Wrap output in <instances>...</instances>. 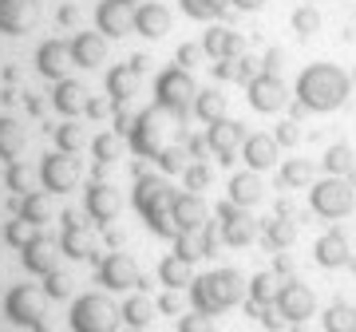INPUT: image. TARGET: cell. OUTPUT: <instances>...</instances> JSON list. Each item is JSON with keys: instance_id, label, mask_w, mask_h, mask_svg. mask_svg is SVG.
Returning a JSON list of instances; mask_svg holds the SVG:
<instances>
[{"instance_id": "obj_17", "label": "cell", "mask_w": 356, "mask_h": 332, "mask_svg": "<svg viewBox=\"0 0 356 332\" xmlns=\"http://www.w3.org/2000/svg\"><path fill=\"white\" fill-rule=\"evenodd\" d=\"M277 154H281V142L273 139V135H245V142H242V158H245V166L250 170H273L277 166Z\"/></svg>"}, {"instance_id": "obj_3", "label": "cell", "mask_w": 356, "mask_h": 332, "mask_svg": "<svg viewBox=\"0 0 356 332\" xmlns=\"http://www.w3.org/2000/svg\"><path fill=\"white\" fill-rule=\"evenodd\" d=\"M194 95H198V79L194 72L178 64H166L159 76H154V107L163 111L166 119H175V127H182L194 111Z\"/></svg>"}, {"instance_id": "obj_42", "label": "cell", "mask_w": 356, "mask_h": 332, "mask_svg": "<svg viewBox=\"0 0 356 332\" xmlns=\"http://www.w3.org/2000/svg\"><path fill=\"white\" fill-rule=\"evenodd\" d=\"M127 332H143V329H127Z\"/></svg>"}, {"instance_id": "obj_37", "label": "cell", "mask_w": 356, "mask_h": 332, "mask_svg": "<svg viewBox=\"0 0 356 332\" xmlns=\"http://www.w3.org/2000/svg\"><path fill=\"white\" fill-rule=\"evenodd\" d=\"M273 273H257L250 281V301H273Z\"/></svg>"}, {"instance_id": "obj_19", "label": "cell", "mask_w": 356, "mask_h": 332, "mask_svg": "<svg viewBox=\"0 0 356 332\" xmlns=\"http://www.w3.org/2000/svg\"><path fill=\"white\" fill-rule=\"evenodd\" d=\"M24 151H28L24 123L16 115H0V158H4V163H16Z\"/></svg>"}, {"instance_id": "obj_9", "label": "cell", "mask_w": 356, "mask_h": 332, "mask_svg": "<svg viewBox=\"0 0 356 332\" xmlns=\"http://www.w3.org/2000/svg\"><path fill=\"white\" fill-rule=\"evenodd\" d=\"M99 285L107 293H139L143 289L139 261L131 254H107L99 261Z\"/></svg>"}, {"instance_id": "obj_14", "label": "cell", "mask_w": 356, "mask_h": 332, "mask_svg": "<svg viewBox=\"0 0 356 332\" xmlns=\"http://www.w3.org/2000/svg\"><path fill=\"white\" fill-rule=\"evenodd\" d=\"M170 222H175L178 233H198L210 226V210H206L202 194H175V202H170Z\"/></svg>"}, {"instance_id": "obj_41", "label": "cell", "mask_w": 356, "mask_h": 332, "mask_svg": "<svg viewBox=\"0 0 356 332\" xmlns=\"http://www.w3.org/2000/svg\"><path fill=\"white\" fill-rule=\"evenodd\" d=\"M261 64H266V72H277V67H281V48H269Z\"/></svg>"}, {"instance_id": "obj_10", "label": "cell", "mask_w": 356, "mask_h": 332, "mask_svg": "<svg viewBox=\"0 0 356 332\" xmlns=\"http://www.w3.org/2000/svg\"><path fill=\"white\" fill-rule=\"evenodd\" d=\"M245 95H250V107L261 111V115H277L281 107L289 103V88H285V79L277 72H261L257 79H250Z\"/></svg>"}, {"instance_id": "obj_1", "label": "cell", "mask_w": 356, "mask_h": 332, "mask_svg": "<svg viewBox=\"0 0 356 332\" xmlns=\"http://www.w3.org/2000/svg\"><path fill=\"white\" fill-rule=\"evenodd\" d=\"M353 91V76L337 64H309L297 76V103L305 111H337Z\"/></svg>"}, {"instance_id": "obj_36", "label": "cell", "mask_w": 356, "mask_h": 332, "mask_svg": "<svg viewBox=\"0 0 356 332\" xmlns=\"http://www.w3.org/2000/svg\"><path fill=\"white\" fill-rule=\"evenodd\" d=\"M175 332H218V329H214V317H206V313H186V317H178Z\"/></svg>"}, {"instance_id": "obj_4", "label": "cell", "mask_w": 356, "mask_h": 332, "mask_svg": "<svg viewBox=\"0 0 356 332\" xmlns=\"http://www.w3.org/2000/svg\"><path fill=\"white\" fill-rule=\"evenodd\" d=\"M123 317L107 293H79L67 308V329L72 332H119Z\"/></svg>"}, {"instance_id": "obj_23", "label": "cell", "mask_w": 356, "mask_h": 332, "mask_svg": "<svg viewBox=\"0 0 356 332\" xmlns=\"http://www.w3.org/2000/svg\"><path fill=\"white\" fill-rule=\"evenodd\" d=\"M191 115H198L206 127H210V123H218V119H226V95H222V88H198Z\"/></svg>"}, {"instance_id": "obj_35", "label": "cell", "mask_w": 356, "mask_h": 332, "mask_svg": "<svg viewBox=\"0 0 356 332\" xmlns=\"http://www.w3.org/2000/svg\"><path fill=\"white\" fill-rule=\"evenodd\" d=\"M317 28H321V13L313 4H301V8L293 13V32H297V36H313Z\"/></svg>"}, {"instance_id": "obj_31", "label": "cell", "mask_w": 356, "mask_h": 332, "mask_svg": "<svg viewBox=\"0 0 356 332\" xmlns=\"http://www.w3.org/2000/svg\"><path fill=\"white\" fill-rule=\"evenodd\" d=\"M309 179H313V163H305V158H285L281 163V182L285 186H305Z\"/></svg>"}, {"instance_id": "obj_28", "label": "cell", "mask_w": 356, "mask_h": 332, "mask_svg": "<svg viewBox=\"0 0 356 332\" xmlns=\"http://www.w3.org/2000/svg\"><path fill=\"white\" fill-rule=\"evenodd\" d=\"M325 332H356V305L348 301H337V305L325 308Z\"/></svg>"}, {"instance_id": "obj_5", "label": "cell", "mask_w": 356, "mask_h": 332, "mask_svg": "<svg viewBox=\"0 0 356 332\" xmlns=\"http://www.w3.org/2000/svg\"><path fill=\"white\" fill-rule=\"evenodd\" d=\"M36 179H40V190L48 198H64V194H72L79 186V163L72 154L48 151L36 163Z\"/></svg>"}, {"instance_id": "obj_6", "label": "cell", "mask_w": 356, "mask_h": 332, "mask_svg": "<svg viewBox=\"0 0 356 332\" xmlns=\"http://www.w3.org/2000/svg\"><path fill=\"white\" fill-rule=\"evenodd\" d=\"M4 317L16 329L44 332V293H40L36 285H8V293H4Z\"/></svg>"}, {"instance_id": "obj_13", "label": "cell", "mask_w": 356, "mask_h": 332, "mask_svg": "<svg viewBox=\"0 0 356 332\" xmlns=\"http://www.w3.org/2000/svg\"><path fill=\"white\" fill-rule=\"evenodd\" d=\"M245 135L250 131L238 123V119H218V123H210L206 127V147L218 154V163H234V154H238V147L245 142Z\"/></svg>"}, {"instance_id": "obj_26", "label": "cell", "mask_w": 356, "mask_h": 332, "mask_svg": "<svg viewBox=\"0 0 356 332\" xmlns=\"http://www.w3.org/2000/svg\"><path fill=\"white\" fill-rule=\"evenodd\" d=\"M261 238H266L269 249H289L293 238H297V226H293L289 217H269L266 226H261Z\"/></svg>"}, {"instance_id": "obj_12", "label": "cell", "mask_w": 356, "mask_h": 332, "mask_svg": "<svg viewBox=\"0 0 356 332\" xmlns=\"http://www.w3.org/2000/svg\"><path fill=\"white\" fill-rule=\"evenodd\" d=\"M123 210V194L115 190L111 182H88L83 190V214L95 222V226H111Z\"/></svg>"}, {"instance_id": "obj_30", "label": "cell", "mask_w": 356, "mask_h": 332, "mask_svg": "<svg viewBox=\"0 0 356 332\" xmlns=\"http://www.w3.org/2000/svg\"><path fill=\"white\" fill-rule=\"evenodd\" d=\"M170 242H175V257H182V261H202L206 257V245H202V230L198 233H175V238H170Z\"/></svg>"}, {"instance_id": "obj_38", "label": "cell", "mask_w": 356, "mask_h": 332, "mask_svg": "<svg viewBox=\"0 0 356 332\" xmlns=\"http://www.w3.org/2000/svg\"><path fill=\"white\" fill-rule=\"evenodd\" d=\"M261 72H257V60H250V56H238V64H234V79L238 83H250V79H257Z\"/></svg>"}, {"instance_id": "obj_7", "label": "cell", "mask_w": 356, "mask_h": 332, "mask_svg": "<svg viewBox=\"0 0 356 332\" xmlns=\"http://www.w3.org/2000/svg\"><path fill=\"white\" fill-rule=\"evenodd\" d=\"M309 202H313V210H317L321 217H348L356 210V190L348 179H337V174H329V179H321L313 190H309Z\"/></svg>"}, {"instance_id": "obj_43", "label": "cell", "mask_w": 356, "mask_h": 332, "mask_svg": "<svg viewBox=\"0 0 356 332\" xmlns=\"http://www.w3.org/2000/svg\"><path fill=\"white\" fill-rule=\"evenodd\" d=\"M353 83H356V72H353Z\"/></svg>"}, {"instance_id": "obj_20", "label": "cell", "mask_w": 356, "mask_h": 332, "mask_svg": "<svg viewBox=\"0 0 356 332\" xmlns=\"http://www.w3.org/2000/svg\"><path fill=\"white\" fill-rule=\"evenodd\" d=\"M226 190H229V202H234V206L250 210V206L261 202V190H266V186H261V179H257V170H242V174H234V179H229Z\"/></svg>"}, {"instance_id": "obj_18", "label": "cell", "mask_w": 356, "mask_h": 332, "mask_svg": "<svg viewBox=\"0 0 356 332\" xmlns=\"http://www.w3.org/2000/svg\"><path fill=\"white\" fill-rule=\"evenodd\" d=\"M317 265L325 269H344V265H353V249H348V238H344L341 230H332V233H321L317 238Z\"/></svg>"}, {"instance_id": "obj_29", "label": "cell", "mask_w": 356, "mask_h": 332, "mask_svg": "<svg viewBox=\"0 0 356 332\" xmlns=\"http://www.w3.org/2000/svg\"><path fill=\"white\" fill-rule=\"evenodd\" d=\"M178 8H182V16L210 24V20H218V16L229 8V0H178Z\"/></svg>"}, {"instance_id": "obj_39", "label": "cell", "mask_w": 356, "mask_h": 332, "mask_svg": "<svg viewBox=\"0 0 356 332\" xmlns=\"http://www.w3.org/2000/svg\"><path fill=\"white\" fill-rule=\"evenodd\" d=\"M273 139H277L281 147H293V142L301 139V127H297V123H277V131H273Z\"/></svg>"}, {"instance_id": "obj_27", "label": "cell", "mask_w": 356, "mask_h": 332, "mask_svg": "<svg viewBox=\"0 0 356 332\" xmlns=\"http://www.w3.org/2000/svg\"><path fill=\"white\" fill-rule=\"evenodd\" d=\"M154 166L163 170V179H166V174H182V170L191 166V154H186L182 142H166L163 151L154 154Z\"/></svg>"}, {"instance_id": "obj_22", "label": "cell", "mask_w": 356, "mask_h": 332, "mask_svg": "<svg viewBox=\"0 0 356 332\" xmlns=\"http://www.w3.org/2000/svg\"><path fill=\"white\" fill-rule=\"evenodd\" d=\"M194 273H191V261H182V257L166 254L163 261H159V285H166L170 293H178V289H191Z\"/></svg>"}, {"instance_id": "obj_40", "label": "cell", "mask_w": 356, "mask_h": 332, "mask_svg": "<svg viewBox=\"0 0 356 332\" xmlns=\"http://www.w3.org/2000/svg\"><path fill=\"white\" fill-rule=\"evenodd\" d=\"M266 0H229V8H238V13H257Z\"/></svg>"}, {"instance_id": "obj_32", "label": "cell", "mask_w": 356, "mask_h": 332, "mask_svg": "<svg viewBox=\"0 0 356 332\" xmlns=\"http://www.w3.org/2000/svg\"><path fill=\"white\" fill-rule=\"evenodd\" d=\"M175 64L186 67V72H194V67L206 64V48L198 44V40H186V44H178L175 48Z\"/></svg>"}, {"instance_id": "obj_25", "label": "cell", "mask_w": 356, "mask_h": 332, "mask_svg": "<svg viewBox=\"0 0 356 332\" xmlns=\"http://www.w3.org/2000/svg\"><path fill=\"white\" fill-rule=\"evenodd\" d=\"M321 163H325V170H329V174H337V179H348V174L356 170V154H353V147H348V142H332Z\"/></svg>"}, {"instance_id": "obj_33", "label": "cell", "mask_w": 356, "mask_h": 332, "mask_svg": "<svg viewBox=\"0 0 356 332\" xmlns=\"http://www.w3.org/2000/svg\"><path fill=\"white\" fill-rule=\"evenodd\" d=\"M210 179H214V174H210V166L206 163H191L186 170H182V186H186V194H202L206 186H210Z\"/></svg>"}, {"instance_id": "obj_11", "label": "cell", "mask_w": 356, "mask_h": 332, "mask_svg": "<svg viewBox=\"0 0 356 332\" xmlns=\"http://www.w3.org/2000/svg\"><path fill=\"white\" fill-rule=\"evenodd\" d=\"M273 305H277V313L285 317V324H305V320L317 313V297H313L309 285L285 281L277 289V297H273Z\"/></svg>"}, {"instance_id": "obj_15", "label": "cell", "mask_w": 356, "mask_h": 332, "mask_svg": "<svg viewBox=\"0 0 356 332\" xmlns=\"http://www.w3.org/2000/svg\"><path fill=\"white\" fill-rule=\"evenodd\" d=\"M20 254V261H24L28 273H36V277H44V273H51V269H60V249H56V242H51L44 230L32 233V242L24 245V249H16Z\"/></svg>"}, {"instance_id": "obj_16", "label": "cell", "mask_w": 356, "mask_h": 332, "mask_svg": "<svg viewBox=\"0 0 356 332\" xmlns=\"http://www.w3.org/2000/svg\"><path fill=\"white\" fill-rule=\"evenodd\" d=\"M198 44L206 48V60H238V56L245 51V40L226 24H210Z\"/></svg>"}, {"instance_id": "obj_2", "label": "cell", "mask_w": 356, "mask_h": 332, "mask_svg": "<svg viewBox=\"0 0 356 332\" xmlns=\"http://www.w3.org/2000/svg\"><path fill=\"white\" fill-rule=\"evenodd\" d=\"M250 297V285L238 269H214V273H202L191 281V305L194 313H206V317H218L226 308L242 305Z\"/></svg>"}, {"instance_id": "obj_8", "label": "cell", "mask_w": 356, "mask_h": 332, "mask_svg": "<svg viewBox=\"0 0 356 332\" xmlns=\"http://www.w3.org/2000/svg\"><path fill=\"white\" fill-rule=\"evenodd\" d=\"M170 202H175V190L163 174H139L131 186V206L143 214V222L154 214H170Z\"/></svg>"}, {"instance_id": "obj_34", "label": "cell", "mask_w": 356, "mask_h": 332, "mask_svg": "<svg viewBox=\"0 0 356 332\" xmlns=\"http://www.w3.org/2000/svg\"><path fill=\"white\" fill-rule=\"evenodd\" d=\"M32 226H28L24 217H13V222H4V245H13V249H24L32 242Z\"/></svg>"}, {"instance_id": "obj_24", "label": "cell", "mask_w": 356, "mask_h": 332, "mask_svg": "<svg viewBox=\"0 0 356 332\" xmlns=\"http://www.w3.org/2000/svg\"><path fill=\"white\" fill-rule=\"evenodd\" d=\"M257 238V222L250 214H238V217H229V222H222V242L226 245H250Z\"/></svg>"}, {"instance_id": "obj_21", "label": "cell", "mask_w": 356, "mask_h": 332, "mask_svg": "<svg viewBox=\"0 0 356 332\" xmlns=\"http://www.w3.org/2000/svg\"><path fill=\"white\" fill-rule=\"evenodd\" d=\"M154 313H159V308H154V301L147 293H131L127 301H123V305H119V317H123V324H127V329H151V320H154Z\"/></svg>"}]
</instances>
